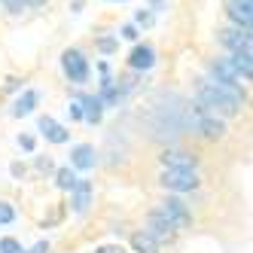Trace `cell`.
Returning a JSON list of instances; mask_svg holds the SVG:
<instances>
[{
    "mask_svg": "<svg viewBox=\"0 0 253 253\" xmlns=\"http://www.w3.org/2000/svg\"><path fill=\"white\" fill-rule=\"evenodd\" d=\"M140 232H147L156 244H171V241L177 238V229H174V226H171V223H168V220H165V216H162L156 208L147 213V223H143V229H140Z\"/></svg>",
    "mask_w": 253,
    "mask_h": 253,
    "instance_id": "cell-5",
    "label": "cell"
},
{
    "mask_svg": "<svg viewBox=\"0 0 253 253\" xmlns=\"http://www.w3.org/2000/svg\"><path fill=\"white\" fill-rule=\"evenodd\" d=\"M77 171L74 168H70V165H64V168H58L55 171V183H58V189H64V192H70V189H74L77 186Z\"/></svg>",
    "mask_w": 253,
    "mask_h": 253,
    "instance_id": "cell-19",
    "label": "cell"
},
{
    "mask_svg": "<svg viewBox=\"0 0 253 253\" xmlns=\"http://www.w3.org/2000/svg\"><path fill=\"white\" fill-rule=\"evenodd\" d=\"M131 250L134 253H162V244H156L147 232H134L131 235Z\"/></svg>",
    "mask_w": 253,
    "mask_h": 253,
    "instance_id": "cell-17",
    "label": "cell"
},
{
    "mask_svg": "<svg viewBox=\"0 0 253 253\" xmlns=\"http://www.w3.org/2000/svg\"><path fill=\"white\" fill-rule=\"evenodd\" d=\"M159 186L174 192V195H186V192H195L202 186V177L195 171H186V168H165L159 174Z\"/></svg>",
    "mask_w": 253,
    "mask_h": 253,
    "instance_id": "cell-2",
    "label": "cell"
},
{
    "mask_svg": "<svg viewBox=\"0 0 253 253\" xmlns=\"http://www.w3.org/2000/svg\"><path fill=\"white\" fill-rule=\"evenodd\" d=\"M156 211L165 216V220L180 232V229H192V211L186 208L183 198H177V195H168V198H162V202L156 205Z\"/></svg>",
    "mask_w": 253,
    "mask_h": 253,
    "instance_id": "cell-3",
    "label": "cell"
},
{
    "mask_svg": "<svg viewBox=\"0 0 253 253\" xmlns=\"http://www.w3.org/2000/svg\"><path fill=\"white\" fill-rule=\"evenodd\" d=\"M37 168H40V171H49L52 162H49V159H37Z\"/></svg>",
    "mask_w": 253,
    "mask_h": 253,
    "instance_id": "cell-30",
    "label": "cell"
},
{
    "mask_svg": "<svg viewBox=\"0 0 253 253\" xmlns=\"http://www.w3.org/2000/svg\"><path fill=\"white\" fill-rule=\"evenodd\" d=\"M216 40H220V46H223V49H229V52L253 49L250 28H238V25H232V28H220V31H216Z\"/></svg>",
    "mask_w": 253,
    "mask_h": 253,
    "instance_id": "cell-7",
    "label": "cell"
},
{
    "mask_svg": "<svg viewBox=\"0 0 253 253\" xmlns=\"http://www.w3.org/2000/svg\"><path fill=\"white\" fill-rule=\"evenodd\" d=\"M195 98H198V110H208V113H216V116H238L244 110V88H235V85H226V83H216L211 80L208 74L195 83Z\"/></svg>",
    "mask_w": 253,
    "mask_h": 253,
    "instance_id": "cell-1",
    "label": "cell"
},
{
    "mask_svg": "<svg viewBox=\"0 0 253 253\" xmlns=\"http://www.w3.org/2000/svg\"><path fill=\"white\" fill-rule=\"evenodd\" d=\"M0 253H22L19 238H0Z\"/></svg>",
    "mask_w": 253,
    "mask_h": 253,
    "instance_id": "cell-20",
    "label": "cell"
},
{
    "mask_svg": "<svg viewBox=\"0 0 253 253\" xmlns=\"http://www.w3.org/2000/svg\"><path fill=\"white\" fill-rule=\"evenodd\" d=\"M153 64H156V49H153L150 43L134 46L131 58H128V67H131V70H150Z\"/></svg>",
    "mask_w": 253,
    "mask_h": 253,
    "instance_id": "cell-15",
    "label": "cell"
},
{
    "mask_svg": "<svg viewBox=\"0 0 253 253\" xmlns=\"http://www.w3.org/2000/svg\"><path fill=\"white\" fill-rule=\"evenodd\" d=\"M229 58H232V64L238 67V74L250 83V77H253V49H238V52H229Z\"/></svg>",
    "mask_w": 253,
    "mask_h": 253,
    "instance_id": "cell-16",
    "label": "cell"
},
{
    "mask_svg": "<svg viewBox=\"0 0 253 253\" xmlns=\"http://www.w3.org/2000/svg\"><path fill=\"white\" fill-rule=\"evenodd\" d=\"M19 147H22L25 153H34V147H37V140H34L31 134H22V137H19Z\"/></svg>",
    "mask_w": 253,
    "mask_h": 253,
    "instance_id": "cell-24",
    "label": "cell"
},
{
    "mask_svg": "<svg viewBox=\"0 0 253 253\" xmlns=\"http://www.w3.org/2000/svg\"><path fill=\"white\" fill-rule=\"evenodd\" d=\"M195 110H198V107H195ZM195 125H198V131H202L208 140H220V137H226V119H223V116H216V113L198 110Z\"/></svg>",
    "mask_w": 253,
    "mask_h": 253,
    "instance_id": "cell-8",
    "label": "cell"
},
{
    "mask_svg": "<svg viewBox=\"0 0 253 253\" xmlns=\"http://www.w3.org/2000/svg\"><path fill=\"white\" fill-rule=\"evenodd\" d=\"M0 3H3L9 12H15V15H19L22 9H28V6H25V0H0Z\"/></svg>",
    "mask_w": 253,
    "mask_h": 253,
    "instance_id": "cell-23",
    "label": "cell"
},
{
    "mask_svg": "<svg viewBox=\"0 0 253 253\" xmlns=\"http://www.w3.org/2000/svg\"><path fill=\"white\" fill-rule=\"evenodd\" d=\"M61 67H64L67 80H70V83H77V85H83V83L88 80V58L83 55L80 49H64Z\"/></svg>",
    "mask_w": 253,
    "mask_h": 253,
    "instance_id": "cell-6",
    "label": "cell"
},
{
    "mask_svg": "<svg viewBox=\"0 0 253 253\" xmlns=\"http://www.w3.org/2000/svg\"><path fill=\"white\" fill-rule=\"evenodd\" d=\"M92 195H95L92 180H77V186L70 189V205H74V211L83 213L88 205H92Z\"/></svg>",
    "mask_w": 253,
    "mask_h": 253,
    "instance_id": "cell-12",
    "label": "cell"
},
{
    "mask_svg": "<svg viewBox=\"0 0 253 253\" xmlns=\"http://www.w3.org/2000/svg\"><path fill=\"white\" fill-rule=\"evenodd\" d=\"M137 25H143V28H150V25H153V15L140 9V12H137Z\"/></svg>",
    "mask_w": 253,
    "mask_h": 253,
    "instance_id": "cell-27",
    "label": "cell"
},
{
    "mask_svg": "<svg viewBox=\"0 0 253 253\" xmlns=\"http://www.w3.org/2000/svg\"><path fill=\"white\" fill-rule=\"evenodd\" d=\"M77 104H80V110H83V119H85V122H92V125L101 122V116H104V104H101L98 95H80Z\"/></svg>",
    "mask_w": 253,
    "mask_h": 253,
    "instance_id": "cell-14",
    "label": "cell"
},
{
    "mask_svg": "<svg viewBox=\"0 0 253 253\" xmlns=\"http://www.w3.org/2000/svg\"><path fill=\"white\" fill-rule=\"evenodd\" d=\"M119 34H122L125 40H137V28H134V25H122V31H119Z\"/></svg>",
    "mask_w": 253,
    "mask_h": 253,
    "instance_id": "cell-25",
    "label": "cell"
},
{
    "mask_svg": "<svg viewBox=\"0 0 253 253\" xmlns=\"http://www.w3.org/2000/svg\"><path fill=\"white\" fill-rule=\"evenodd\" d=\"M208 77L216 80V83L235 85V88H244V85H247V80L238 74V67L232 64L229 55H216V58H211V61H208Z\"/></svg>",
    "mask_w": 253,
    "mask_h": 253,
    "instance_id": "cell-4",
    "label": "cell"
},
{
    "mask_svg": "<svg viewBox=\"0 0 253 253\" xmlns=\"http://www.w3.org/2000/svg\"><path fill=\"white\" fill-rule=\"evenodd\" d=\"M226 15H229L232 25L250 28V22H253V0H226Z\"/></svg>",
    "mask_w": 253,
    "mask_h": 253,
    "instance_id": "cell-9",
    "label": "cell"
},
{
    "mask_svg": "<svg viewBox=\"0 0 253 253\" xmlns=\"http://www.w3.org/2000/svg\"><path fill=\"white\" fill-rule=\"evenodd\" d=\"M150 3H153V6H159V3H162V0H150Z\"/></svg>",
    "mask_w": 253,
    "mask_h": 253,
    "instance_id": "cell-32",
    "label": "cell"
},
{
    "mask_svg": "<svg viewBox=\"0 0 253 253\" xmlns=\"http://www.w3.org/2000/svg\"><path fill=\"white\" fill-rule=\"evenodd\" d=\"M37 125H40V134H43L49 143H67V140H70V131L64 128V125H58L52 116H40Z\"/></svg>",
    "mask_w": 253,
    "mask_h": 253,
    "instance_id": "cell-13",
    "label": "cell"
},
{
    "mask_svg": "<svg viewBox=\"0 0 253 253\" xmlns=\"http://www.w3.org/2000/svg\"><path fill=\"white\" fill-rule=\"evenodd\" d=\"M70 119H83V110H80V104H77V101L70 104Z\"/></svg>",
    "mask_w": 253,
    "mask_h": 253,
    "instance_id": "cell-29",
    "label": "cell"
},
{
    "mask_svg": "<svg viewBox=\"0 0 253 253\" xmlns=\"http://www.w3.org/2000/svg\"><path fill=\"white\" fill-rule=\"evenodd\" d=\"M122 3H125V0H122Z\"/></svg>",
    "mask_w": 253,
    "mask_h": 253,
    "instance_id": "cell-33",
    "label": "cell"
},
{
    "mask_svg": "<svg viewBox=\"0 0 253 253\" xmlns=\"http://www.w3.org/2000/svg\"><path fill=\"white\" fill-rule=\"evenodd\" d=\"M95 253H125V250H122V244H104V247H98Z\"/></svg>",
    "mask_w": 253,
    "mask_h": 253,
    "instance_id": "cell-26",
    "label": "cell"
},
{
    "mask_svg": "<svg viewBox=\"0 0 253 253\" xmlns=\"http://www.w3.org/2000/svg\"><path fill=\"white\" fill-rule=\"evenodd\" d=\"M98 165V153L92 143H77L74 150H70V168L77 171H92Z\"/></svg>",
    "mask_w": 253,
    "mask_h": 253,
    "instance_id": "cell-10",
    "label": "cell"
},
{
    "mask_svg": "<svg viewBox=\"0 0 253 253\" xmlns=\"http://www.w3.org/2000/svg\"><path fill=\"white\" fill-rule=\"evenodd\" d=\"M37 101H40V95L34 92V88H28V92L15 101V107H12V113L15 116H28V113H34V107H37Z\"/></svg>",
    "mask_w": 253,
    "mask_h": 253,
    "instance_id": "cell-18",
    "label": "cell"
},
{
    "mask_svg": "<svg viewBox=\"0 0 253 253\" xmlns=\"http://www.w3.org/2000/svg\"><path fill=\"white\" fill-rule=\"evenodd\" d=\"M12 177H25V165H22V162H12Z\"/></svg>",
    "mask_w": 253,
    "mask_h": 253,
    "instance_id": "cell-28",
    "label": "cell"
},
{
    "mask_svg": "<svg viewBox=\"0 0 253 253\" xmlns=\"http://www.w3.org/2000/svg\"><path fill=\"white\" fill-rule=\"evenodd\" d=\"M12 220H15V211H12V205L0 202V226H6V223H12Z\"/></svg>",
    "mask_w": 253,
    "mask_h": 253,
    "instance_id": "cell-22",
    "label": "cell"
},
{
    "mask_svg": "<svg viewBox=\"0 0 253 253\" xmlns=\"http://www.w3.org/2000/svg\"><path fill=\"white\" fill-rule=\"evenodd\" d=\"M162 165L165 168H186V171H195L198 168V156L186 153V150H165L162 153Z\"/></svg>",
    "mask_w": 253,
    "mask_h": 253,
    "instance_id": "cell-11",
    "label": "cell"
},
{
    "mask_svg": "<svg viewBox=\"0 0 253 253\" xmlns=\"http://www.w3.org/2000/svg\"><path fill=\"white\" fill-rule=\"evenodd\" d=\"M49 0H25V6H46Z\"/></svg>",
    "mask_w": 253,
    "mask_h": 253,
    "instance_id": "cell-31",
    "label": "cell"
},
{
    "mask_svg": "<svg viewBox=\"0 0 253 253\" xmlns=\"http://www.w3.org/2000/svg\"><path fill=\"white\" fill-rule=\"evenodd\" d=\"M98 49L104 52V55H113V52L119 49V40H116V37H101V40H98Z\"/></svg>",
    "mask_w": 253,
    "mask_h": 253,
    "instance_id": "cell-21",
    "label": "cell"
}]
</instances>
